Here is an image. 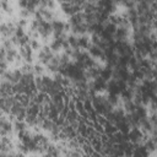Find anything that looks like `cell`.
Listing matches in <instances>:
<instances>
[{
    "instance_id": "1",
    "label": "cell",
    "mask_w": 157,
    "mask_h": 157,
    "mask_svg": "<svg viewBox=\"0 0 157 157\" xmlns=\"http://www.w3.org/2000/svg\"><path fill=\"white\" fill-rule=\"evenodd\" d=\"M33 74L34 75H38V76L45 75L47 74V66L43 65V64H40V63H38V61H36L33 64Z\"/></svg>"
},
{
    "instance_id": "2",
    "label": "cell",
    "mask_w": 157,
    "mask_h": 157,
    "mask_svg": "<svg viewBox=\"0 0 157 157\" xmlns=\"http://www.w3.org/2000/svg\"><path fill=\"white\" fill-rule=\"evenodd\" d=\"M117 131H118L117 124L110 123V121H107V123L104 124V134H107V135H113V134H115Z\"/></svg>"
},
{
    "instance_id": "3",
    "label": "cell",
    "mask_w": 157,
    "mask_h": 157,
    "mask_svg": "<svg viewBox=\"0 0 157 157\" xmlns=\"http://www.w3.org/2000/svg\"><path fill=\"white\" fill-rule=\"evenodd\" d=\"M67 42H69V44H70L71 48H74V49H80V48H78V36H76V34H74V33H69V34H67Z\"/></svg>"
},
{
    "instance_id": "4",
    "label": "cell",
    "mask_w": 157,
    "mask_h": 157,
    "mask_svg": "<svg viewBox=\"0 0 157 157\" xmlns=\"http://www.w3.org/2000/svg\"><path fill=\"white\" fill-rule=\"evenodd\" d=\"M29 45H31V48L33 49V52H34V53H37V52H39V50L42 49L43 43H42V40H40V39H31Z\"/></svg>"
}]
</instances>
